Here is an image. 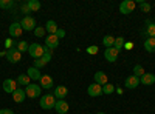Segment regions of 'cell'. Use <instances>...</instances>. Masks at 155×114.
Masks as SVG:
<instances>
[{"label": "cell", "instance_id": "6da1fadb", "mask_svg": "<svg viewBox=\"0 0 155 114\" xmlns=\"http://www.w3.org/2000/svg\"><path fill=\"white\" fill-rule=\"evenodd\" d=\"M28 54H30L33 59H41V57L45 54V46L39 45V43H31L30 48H28Z\"/></svg>", "mask_w": 155, "mask_h": 114}, {"label": "cell", "instance_id": "7a4b0ae2", "mask_svg": "<svg viewBox=\"0 0 155 114\" xmlns=\"http://www.w3.org/2000/svg\"><path fill=\"white\" fill-rule=\"evenodd\" d=\"M56 105V97L53 94H45L41 97V108L42 109H53Z\"/></svg>", "mask_w": 155, "mask_h": 114}, {"label": "cell", "instance_id": "3957f363", "mask_svg": "<svg viewBox=\"0 0 155 114\" xmlns=\"http://www.w3.org/2000/svg\"><path fill=\"white\" fill-rule=\"evenodd\" d=\"M41 85H36V83H30L28 86H25V94L31 99H37L41 97Z\"/></svg>", "mask_w": 155, "mask_h": 114}, {"label": "cell", "instance_id": "277c9868", "mask_svg": "<svg viewBox=\"0 0 155 114\" xmlns=\"http://www.w3.org/2000/svg\"><path fill=\"white\" fill-rule=\"evenodd\" d=\"M5 56H6V59H8L9 63H17L22 59V53L19 51L17 48H9L8 51L5 53Z\"/></svg>", "mask_w": 155, "mask_h": 114}, {"label": "cell", "instance_id": "5b68a950", "mask_svg": "<svg viewBox=\"0 0 155 114\" xmlns=\"http://www.w3.org/2000/svg\"><path fill=\"white\" fill-rule=\"evenodd\" d=\"M20 25H22V29H23V31H34V29H36V20H34V17H31V16H25V17L22 19Z\"/></svg>", "mask_w": 155, "mask_h": 114}, {"label": "cell", "instance_id": "8992f818", "mask_svg": "<svg viewBox=\"0 0 155 114\" xmlns=\"http://www.w3.org/2000/svg\"><path fill=\"white\" fill-rule=\"evenodd\" d=\"M135 6H137V3L134 0H124V2L120 3V12L121 14H130L135 9Z\"/></svg>", "mask_w": 155, "mask_h": 114}, {"label": "cell", "instance_id": "52a82bcc", "mask_svg": "<svg viewBox=\"0 0 155 114\" xmlns=\"http://www.w3.org/2000/svg\"><path fill=\"white\" fill-rule=\"evenodd\" d=\"M58 45H59V39L56 37V34H50L48 37H45V48L53 51V49L58 48Z\"/></svg>", "mask_w": 155, "mask_h": 114}, {"label": "cell", "instance_id": "ba28073f", "mask_svg": "<svg viewBox=\"0 0 155 114\" xmlns=\"http://www.w3.org/2000/svg\"><path fill=\"white\" fill-rule=\"evenodd\" d=\"M8 31H9V35H11V37H20V35H22V32H23L20 22H14V23H11Z\"/></svg>", "mask_w": 155, "mask_h": 114}, {"label": "cell", "instance_id": "9c48e42d", "mask_svg": "<svg viewBox=\"0 0 155 114\" xmlns=\"http://www.w3.org/2000/svg\"><path fill=\"white\" fill-rule=\"evenodd\" d=\"M118 54H120V51L116 49L115 46H112V48H107L106 51H104V57L107 59V62H116V59H118Z\"/></svg>", "mask_w": 155, "mask_h": 114}, {"label": "cell", "instance_id": "30bf717a", "mask_svg": "<svg viewBox=\"0 0 155 114\" xmlns=\"http://www.w3.org/2000/svg\"><path fill=\"white\" fill-rule=\"evenodd\" d=\"M51 60V54H44L41 59H34V62H33V66L34 68H37V69H41V68H44L47 63Z\"/></svg>", "mask_w": 155, "mask_h": 114}, {"label": "cell", "instance_id": "8fae6325", "mask_svg": "<svg viewBox=\"0 0 155 114\" xmlns=\"http://www.w3.org/2000/svg\"><path fill=\"white\" fill-rule=\"evenodd\" d=\"M124 85L126 88H129V90H135L137 86H140V77H137V75H129V77L124 80Z\"/></svg>", "mask_w": 155, "mask_h": 114}, {"label": "cell", "instance_id": "7c38bea8", "mask_svg": "<svg viewBox=\"0 0 155 114\" xmlns=\"http://www.w3.org/2000/svg\"><path fill=\"white\" fill-rule=\"evenodd\" d=\"M68 103L65 102L64 99H61V100H56V105H54V109H56V112L58 114H67L68 112Z\"/></svg>", "mask_w": 155, "mask_h": 114}, {"label": "cell", "instance_id": "4fadbf2b", "mask_svg": "<svg viewBox=\"0 0 155 114\" xmlns=\"http://www.w3.org/2000/svg\"><path fill=\"white\" fill-rule=\"evenodd\" d=\"M16 90H17V82H16V80H12V79H6V80L3 82V91H5V93L12 94Z\"/></svg>", "mask_w": 155, "mask_h": 114}, {"label": "cell", "instance_id": "5bb4252c", "mask_svg": "<svg viewBox=\"0 0 155 114\" xmlns=\"http://www.w3.org/2000/svg\"><path fill=\"white\" fill-rule=\"evenodd\" d=\"M87 94L92 96V97H98L102 94V86L98 85V83H92L88 88H87Z\"/></svg>", "mask_w": 155, "mask_h": 114}, {"label": "cell", "instance_id": "9a60e30c", "mask_svg": "<svg viewBox=\"0 0 155 114\" xmlns=\"http://www.w3.org/2000/svg\"><path fill=\"white\" fill-rule=\"evenodd\" d=\"M67 94H68V88H67V86H64V85L56 86V88H54V91H53V96H54L58 100L65 99V96H67Z\"/></svg>", "mask_w": 155, "mask_h": 114}, {"label": "cell", "instance_id": "2e32d148", "mask_svg": "<svg viewBox=\"0 0 155 114\" xmlns=\"http://www.w3.org/2000/svg\"><path fill=\"white\" fill-rule=\"evenodd\" d=\"M95 83L101 85V86H104L106 83H109V77H107V74L104 71H98L95 72Z\"/></svg>", "mask_w": 155, "mask_h": 114}, {"label": "cell", "instance_id": "e0dca14e", "mask_svg": "<svg viewBox=\"0 0 155 114\" xmlns=\"http://www.w3.org/2000/svg\"><path fill=\"white\" fill-rule=\"evenodd\" d=\"M41 88H44V90H50V88H53V77L48 74H44L41 77Z\"/></svg>", "mask_w": 155, "mask_h": 114}, {"label": "cell", "instance_id": "ac0fdd59", "mask_svg": "<svg viewBox=\"0 0 155 114\" xmlns=\"http://www.w3.org/2000/svg\"><path fill=\"white\" fill-rule=\"evenodd\" d=\"M140 83H143V85H152V83H155V74H152V72H144V74L140 77Z\"/></svg>", "mask_w": 155, "mask_h": 114}, {"label": "cell", "instance_id": "d6986e66", "mask_svg": "<svg viewBox=\"0 0 155 114\" xmlns=\"http://www.w3.org/2000/svg\"><path fill=\"white\" fill-rule=\"evenodd\" d=\"M25 97H27V94H25V90H20V88H17V90L12 93V100H14L16 103H22Z\"/></svg>", "mask_w": 155, "mask_h": 114}, {"label": "cell", "instance_id": "ffe728a7", "mask_svg": "<svg viewBox=\"0 0 155 114\" xmlns=\"http://www.w3.org/2000/svg\"><path fill=\"white\" fill-rule=\"evenodd\" d=\"M27 75L31 79V80H41V69H37V68H34V66H31V68H28V71H27Z\"/></svg>", "mask_w": 155, "mask_h": 114}, {"label": "cell", "instance_id": "44dd1931", "mask_svg": "<svg viewBox=\"0 0 155 114\" xmlns=\"http://www.w3.org/2000/svg\"><path fill=\"white\" fill-rule=\"evenodd\" d=\"M144 49L147 53H155V37H147L144 40Z\"/></svg>", "mask_w": 155, "mask_h": 114}, {"label": "cell", "instance_id": "7402d4cb", "mask_svg": "<svg viewBox=\"0 0 155 114\" xmlns=\"http://www.w3.org/2000/svg\"><path fill=\"white\" fill-rule=\"evenodd\" d=\"M58 29H59V28H58V23H56L54 20H48V22H47V25H45V31H48L50 34H56Z\"/></svg>", "mask_w": 155, "mask_h": 114}, {"label": "cell", "instance_id": "603a6c76", "mask_svg": "<svg viewBox=\"0 0 155 114\" xmlns=\"http://www.w3.org/2000/svg\"><path fill=\"white\" fill-rule=\"evenodd\" d=\"M27 6H28L30 12H36V11L41 9V2H39V0H28Z\"/></svg>", "mask_w": 155, "mask_h": 114}, {"label": "cell", "instance_id": "cb8c5ba5", "mask_svg": "<svg viewBox=\"0 0 155 114\" xmlns=\"http://www.w3.org/2000/svg\"><path fill=\"white\" fill-rule=\"evenodd\" d=\"M17 85H22V86H28L30 83H31V79L28 77V75L27 74H20L19 75V77H17Z\"/></svg>", "mask_w": 155, "mask_h": 114}, {"label": "cell", "instance_id": "d4e9b609", "mask_svg": "<svg viewBox=\"0 0 155 114\" xmlns=\"http://www.w3.org/2000/svg\"><path fill=\"white\" fill-rule=\"evenodd\" d=\"M102 43H104L106 48H112L115 45V37L113 35H106L104 39H102Z\"/></svg>", "mask_w": 155, "mask_h": 114}, {"label": "cell", "instance_id": "484cf974", "mask_svg": "<svg viewBox=\"0 0 155 114\" xmlns=\"http://www.w3.org/2000/svg\"><path fill=\"white\" fill-rule=\"evenodd\" d=\"M124 43H126V42H124L123 37H115V45H113V46L118 49V51H121V49L124 48Z\"/></svg>", "mask_w": 155, "mask_h": 114}, {"label": "cell", "instance_id": "4316f807", "mask_svg": "<svg viewBox=\"0 0 155 114\" xmlns=\"http://www.w3.org/2000/svg\"><path fill=\"white\" fill-rule=\"evenodd\" d=\"M16 48L19 49L20 53H25V51H28V48H30V45H28L27 42H25V40H20V42L17 43V46H16Z\"/></svg>", "mask_w": 155, "mask_h": 114}, {"label": "cell", "instance_id": "83f0119b", "mask_svg": "<svg viewBox=\"0 0 155 114\" xmlns=\"http://www.w3.org/2000/svg\"><path fill=\"white\" fill-rule=\"evenodd\" d=\"M14 6V2L12 0H0V8H3V9H9Z\"/></svg>", "mask_w": 155, "mask_h": 114}, {"label": "cell", "instance_id": "f1b7e54d", "mask_svg": "<svg viewBox=\"0 0 155 114\" xmlns=\"http://www.w3.org/2000/svg\"><path fill=\"white\" fill-rule=\"evenodd\" d=\"M113 91H115V85H112V83H106L102 86V93L104 94H112Z\"/></svg>", "mask_w": 155, "mask_h": 114}, {"label": "cell", "instance_id": "f546056e", "mask_svg": "<svg viewBox=\"0 0 155 114\" xmlns=\"http://www.w3.org/2000/svg\"><path fill=\"white\" fill-rule=\"evenodd\" d=\"M144 74V68L141 65H135L134 66V75H137V77H141V75Z\"/></svg>", "mask_w": 155, "mask_h": 114}, {"label": "cell", "instance_id": "4dcf8cb0", "mask_svg": "<svg viewBox=\"0 0 155 114\" xmlns=\"http://www.w3.org/2000/svg\"><path fill=\"white\" fill-rule=\"evenodd\" d=\"M44 34H45V28L36 26V29H34V35H36V37H44Z\"/></svg>", "mask_w": 155, "mask_h": 114}, {"label": "cell", "instance_id": "1f68e13d", "mask_svg": "<svg viewBox=\"0 0 155 114\" xmlns=\"http://www.w3.org/2000/svg\"><path fill=\"white\" fill-rule=\"evenodd\" d=\"M140 8H141V11H143V12H149L150 11V5L146 3V2H140Z\"/></svg>", "mask_w": 155, "mask_h": 114}, {"label": "cell", "instance_id": "d6a6232c", "mask_svg": "<svg viewBox=\"0 0 155 114\" xmlns=\"http://www.w3.org/2000/svg\"><path fill=\"white\" fill-rule=\"evenodd\" d=\"M147 35L149 37H155V23L153 25H147Z\"/></svg>", "mask_w": 155, "mask_h": 114}, {"label": "cell", "instance_id": "836d02e7", "mask_svg": "<svg viewBox=\"0 0 155 114\" xmlns=\"http://www.w3.org/2000/svg\"><path fill=\"white\" fill-rule=\"evenodd\" d=\"M87 53L88 54H96L98 53V46H88L87 48Z\"/></svg>", "mask_w": 155, "mask_h": 114}, {"label": "cell", "instance_id": "e575fe53", "mask_svg": "<svg viewBox=\"0 0 155 114\" xmlns=\"http://www.w3.org/2000/svg\"><path fill=\"white\" fill-rule=\"evenodd\" d=\"M56 37H58V39H62V37H65V31L59 28V29L56 31Z\"/></svg>", "mask_w": 155, "mask_h": 114}, {"label": "cell", "instance_id": "d590c367", "mask_svg": "<svg viewBox=\"0 0 155 114\" xmlns=\"http://www.w3.org/2000/svg\"><path fill=\"white\" fill-rule=\"evenodd\" d=\"M0 114H14V111H11V109L5 108V109H0Z\"/></svg>", "mask_w": 155, "mask_h": 114}, {"label": "cell", "instance_id": "8d00e7d4", "mask_svg": "<svg viewBox=\"0 0 155 114\" xmlns=\"http://www.w3.org/2000/svg\"><path fill=\"white\" fill-rule=\"evenodd\" d=\"M124 48H132V43H124Z\"/></svg>", "mask_w": 155, "mask_h": 114}, {"label": "cell", "instance_id": "74e56055", "mask_svg": "<svg viewBox=\"0 0 155 114\" xmlns=\"http://www.w3.org/2000/svg\"><path fill=\"white\" fill-rule=\"evenodd\" d=\"M96 114H106V112H102V111H99V112H96Z\"/></svg>", "mask_w": 155, "mask_h": 114}]
</instances>
